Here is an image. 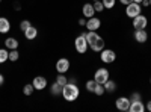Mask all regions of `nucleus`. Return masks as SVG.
<instances>
[{"mask_svg":"<svg viewBox=\"0 0 151 112\" xmlns=\"http://www.w3.org/2000/svg\"><path fill=\"white\" fill-rule=\"evenodd\" d=\"M130 103H132V102H130L129 97H118L116 102H115V106H116V109L121 111V112H127L129 108H130Z\"/></svg>","mask_w":151,"mask_h":112,"instance_id":"6","label":"nucleus"},{"mask_svg":"<svg viewBox=\"0 0 151 112\" xmlns=\"http://www.w3.org/2000/svg\"><path fill=\"white\" fill-rule=\"evenodd\" d=\"M68 70H70V61H68L67 58H60V59H58V62H56V71L65 74Z\"/></svg>","mask_w":151,"mask_h":112,"instance_id":"11","label":"nucleus"},{"mask_svg":"<svg viewBox=\"0 0 151 112\" xmlns=\"http://www.w3.org/2000/svg\"><path fill=\"white\" fill-rule=\"evenodd\" d=\"M119 2H121V5H125V6H127V5H130V3L133 2V0H119Z\"/></svg>","mask_w":151,"mask_h":112,"instance_id":"33","label":"nucleus"},{"mask_svg":"<svg viewBox=\"0 0 151 112\" xmlns=\"http://www.w3.org/2000/svg\"><path fill=\"white\" fill-rule=\"evenodd\" d=\"M129 98H130V102H134V100H142V95H141V92H133Z\"/></svg>","mask_w":151,"mask_h":112,"instance_id":"30","label":"nucleus"},{"mask_svg":"<svg viewBox=\"0 0 151 112\" xmlns=\"http://www.w3.org/2000/svg\"><path fill=\"white\" fill-rule=\"evenodd\" d=\"M142 5H144V6H150V2H148V0H144Z\"/></svg>","mask_w":151,"mask_h":112,"instance_id":"37","label":"nucleus"},{"mask_svg":"<svg viewBox=\"0 0 151 112\" xmlns=\"http://www.w3.org/2000/svg\"><path fill=\"white\" fill-rule=\"evenodd\" d=\"M9 61V50L8 48H0V64H5Z\"/></svg>","mask_w":151,"mask_h":112,"instance_id":"21","label":"nucleus"},{"mask_svg":"<svg viewBox=\"0 0 151 112\" xmlns=\"http://www.w3.org/2000/svg\"><path fill=\"white\" fill-rule=\"evenodd\" d=\"M104 47H106V41L101 38V36H100V38H98L97 41H94V43L89 46V48H91L92 52H95V53H100Z\"/></svg>","mask_w":151,"mask_h":112,"instance_id":"14","label":"nucleus"},{"mask_svg":"<svg viewBox=\"0 0 151 112\" xmlns=\"http://www.w3.org/2000/svg\"><path fill=\"white\" fill-rule=\"evenodd\" d=\"M82 14H83V17H85L86 20L91 18V17H94V15H95L94 5H92V3H85V5L82 6Z\"/></svg>","mask_w":151,"mask_h":112,"instance_id":"12","label":"nucleus"},{"mask_svg":"<svg viewBox=\"0 0 151 112\" xmlns=\"http://www.w3.org/2000/svg\"><path fill=\"white\" fill-rule=\"evenodd\" d=\"M104 92H106L104 85H103V83H97V85H95V90H94V94H95V95H98V97H101Z\"/></svg>","mask_w":151,"mask_h":112,"instance_id":"24","label":"nucleus"},{"mask_svg":"<svg viewBox=\"0 0 151 112\" xmlns=\"http://www.w3.org/2000/svg\"><path fill=\"white\" fill-rule=\"evenodd\" d=\"M100 59H101L103 64H113V62L116 61V53L112 50V48H103L101 52H100Z\"/></svg>","mask_w":151,"mask_h":112,"instance_id":"3","label":"nucleus"},{"mask_svg":"<svg viewBox=\"0 0 151 112\" xmlns=\"http://www.w3.org/2000/svg\"><path fill=\"white\" fill-rule=\"evenodd\" d=\"M88 30H98L100 27H101V20H100L98 17H91L86 20V26H85Z\"/></svg>","mask_w":151,"mask_h":112,"instance_id":"9","label":"nucleus"},{"mask_svg":"<svg viewBox=\"0 0 151 112\" xmlns=\"http://www.w3.org/2000/svg\"><path fill=\"white\" fill-rule=\"evenodd\" d=\"M18 59H20L18 48H17V50H9V61H11V62H17Z\"/></svg>","mask_w":151,"mask_h":112,"instance_id":"26","label":"nucleus"},{"mask_svg":"<svg viewBox=\"0 0 151 112\" xmlns=\"http://www.w3.org/2000/svg\"><path fill=\"white\" fill-rule=\"evenodd\" d=\"M74 47H76V52H77L79 55H83V53L88 52V47H89V44H88V41H86V38H85V33H80L77 38H76Z\"/></svg>","mask_w":151,"mask_h":112,"instance_id":"2","label":"nucleus"},{"mask_svg":"<svg viewBox=\"0 0 151 112\" xmlns=\"http://www.w3.org/2000/svg\"><path fill=\"white\" fill-rule=\"evenodd\" d=\"M50 94L52 95H62V86L56 80L52 83V86H50Z\"/></svg>","mask_w":151,"mask_h":112,"instance_id":"20","label":"nucleus"},{"mask_svg":"<svg viewBox=\"0 0 151 112\" xmlns=\"http://www.w3.org/2000/svg\"><path fill=\"white\" fill-rule=\"evenodd\" d=\"M92 5H94V9H95V12H103V11L106 9L101 0H97V2H94Z\"/></svg>","mask_w":151,"mask_h":112,"instance_id":"27","label":"nucleus"},{"mask_svg":"<svg viewBox=\"0 0 151 112\" xmlns=\"http://www.w3.org/2000/svg\"><path fill=\"white\" fill-rule=\"evenodd\" d=\"M11 30V21L6 17H0V33H8Z\"/></svg>","mask_w":151,"mask_h":112,"instance_id":"17","label":"nucleus"},{"mask_svg":"<svg viewBox=\"0 0 151 112\" xmlns=\"http://www.w3.org/2000/svg\"><path fill=\"white\" fill-rule=\"evenodd\" d=\"M18 40L14 38V36H9V38L5 40V47L8 48V50H17L18 48Z\"/></svg>","mask_w":151,"mask_h":112,"instance_id":"16","label":"nucleus"},{"mask_svg":"<svg viewBox=\"0 0 151 112\" xmlns=\"http://www.w3.org/2000/svg\"><path fill=\"white\" fill-rule=\"evenodd\" d=\"M56 82H58L60 86H64V85H67V83H68V77L65 76L64 73H59L58 76H56Z\"/></svg>","mask_w":151,"mask_h":112,"instance_id":"23","label":"nucleus"},{"mask_svg":"<svg viewBox=\"0 0 151 112\" xmlns=\"http://www.w3.org/2000/svg\"><path fill=\"white\" fill-rule=\"evenodd\" d=\"M107 79H110V74H109V70L107 68H98V70H95V73H94V80L97 82V83H104Z\"/></svg>","mask_w":151,"mask_h":112,"instance_id":"5","label":"nucleus"},{"mask_svg":"<svg viewBox=\"0 0 151 112\" xmlns=\"http://www.w3.org/2000/svg\"><path fill=\"white\" fill-rule=\"evenodd\" d=\"M0 3H2V0H0Z\"/></svg>","mask_w":151,"mask_h":112,"instance_id":"42","label":"nucleus"},{"mask_svg":"<svg viewBox=\"0 0 151 112\" xmlns=\"http://www.w3.org/2000/svg\"><path fill=\"white\" fill-rule=\"evenodd\" d=\"M139 14H142V6L141 3H136V2H132L130 5L125 6V15L129 18H134Z\"/></svg>","mask_w":151,"mask_h":112,"instance_id":"4","label":"nucleus"},{"mask_svg":"<svg viewBox=\"0 0 151 112\" xmlns=\"http://www.w3.org/2000/svg\"><path fill=\"white\" fill-rule=\"evenodd\" d=\"M80 95V90L77 83H67L62 86V97H64V100L67 102H76Z\"/></svg>","mask_w":151,"mask_h":112,"instance_id":"1","label":"nucleus"},{"mask_svg":"<svg viewBox=\"0 0 151 112\" xmlns=\"http://www.w3.org/2000/svg\"><path fill=\"white\" fill-rule=\"evenodd\" d=\"M23 33H24V38H26L27 41H33L36 36H38V29L35 26H30V27H27L26 30H24Z\"/></svg>","mask_w":151,"mask_h":112,"instance_id":"15","label":"nucleus"},{"mask_svg":"<svg viewBox=\"0 0 151 112\" xmlns=\"http://www.w3.org/2000/svg\"><path fill=\"white\" fill-rule=\"evenodd\" d=\"M3 83H5V77H3V74L0 73V86H2Z\"/></svg>","mask_w":151,"mask_h":112,"instance_id":"36","label":"nucleus"},{"mask_svg":"<svg viewBox=\"0 0 151 112\" xmlns=\"http://www.w3.org/2000/svg\"><path fill=\"white\" fill-rule=\"evenodd\" d=\"M33 91H35L33 83H26V85L23 86V94H24V95H32Z\"/></svg>","mask_w":151,"mask_h":112,"instance_id":"22","label":"nucleus"},{"mask_svg":"<svg viewBox=\"0 0 151 112\" xmlns=\"http://www.w3.org/2000/svg\"><path fill=\"white\" fill-rule=\"evenodd\" d=\"M30 26H32V23H30L29 20H23V21L20 23V29H21L23 32H24V30H26L27 27H30Z\"/></svg>","mask_w":151,"mask_h":112,"instance_id":"29","label":"nucleus"},{"mask_svg":"<svg viewBox=\"0 0 151 112\" xmlns=\"http://www.w3.org/2000/svg\"><path fill=\"white\" fill-rule=\"evenodd\" d=\"M92 2H97V0H92Z\"/></svg>","mask_w":151,"mask_h":112,"instance_id":"40","label":"nucleus"},{"mask_svg":"<svg viewBox=\"0 0 151 112\" xmlns=\"http://www.w3.org/2000/svg\"><path fill=\"white\" fill-rule=\"evenodd\" d=\"M145 109H147V111H148V112H151V100H150V102H147V103H145Z\"/></svg>","mask_w":151,"mask_h":112,"instance_id":"35","label":"nucleus"},{"mask_svg":"<svg viewBox=\"0 0 151 112\" xmlns=\"http://www.w3.org/2000/svg\"><path fill=\"white\" fill-rule=\"evenodd\" d=\"M101 2H103L106 9H112V8H115V5H116V0H101Z\"/></svg>","mask_w":151,"mask_h":112,"instance_id":"28","label":"nucleus"},{"mask_svg":"<svg viewBox=\"0 0 151 112\" xmlns=\"http://www.w3.org/2000/svg\"><path fill=\"white\" fill-rule=\"evenodd\" d=\"M68 82H70V83H77V77H76V76L68 77Z\"/></svg>","mask_w":151,"mask_h":112,"instance_id":"32","label":"nucleus"},{"mask_svg":"<svg viewBox=\"0 0 151 112\" xmlns=\"http://www.w3.org/2000/svg\"><path fill=\"white\" fill-rule=\"evenodd\" d=\"M85 38H86L88 44L91 46L94 41H97V40L100 38V35L97 33V30H88V32H85Z\"/></svg>","mask_w":151,"mask_h":112,"instance_id":"18","label":"nucleus"},{"mask_svg":"<svg viewBox=\"0 0 151 112\" xmlns=\"http://www.w3.org/2000/svg\"><path fill=\"white\" fill-rule=\"evenodd\" d=\"M14 9H15V11H21V5H20L18 2H15V3H14Z\"/></svg>","mask_w":151,"mask_h":112,"instance_id":"34","label":"nucleus"},{"mask_svg":"<svg viewBox=\"0 0 151 112\" xmlns=\"http://www.w3.org/2000/svg\"><path fill=\"white\" fill-rule=\"evenodd\" d=\"M133 2H136V3H142L144 0H133Z\"/></svg>","mask_w":151,"mask_h":112,"instance_id":"38","label":"nucleus"},{"mask_svg":"<svg viewBox=\"0 0 151 112\" xmlns=\"http://www.w3.org/2000/svg\"><path fill=\"white\" fill-rule=\"evenodd\" d=\"M145 103L142 100H134L130 103V108H129V112H145Z\"/></svg>","mask_w":151,"mask_h":112,"instance_id":"13","label":"nucleus"},{"mask_svg":"<svg viewBox=\"0 0 151 112\" xmlns=\"http://www.w3.org/2000/svg\"><path fill=\"white\" fill-rule=\"evenodd\" d=\"M132 20H133V27L134 29H145L148 26V18L142 14H139L137 17H134Z\"/></svg>","mask_w":151,"mask_h":112,"instance_id":"7","label":"nucleus"},{"mask_svg":"<svg viewBox=\"0 0 151 112\" xmlns=\"http://www.w3.org/2000/svg\"><path fill=\"white\" fill-rule=\"evenodd\" d=\"M95 85H97V82H95L94 79H91V80H88V82L85 83V88H86V91H88V92H94Z\"/></svg>","mask_w":151,"mask_h":112,"instance_id":"25","label":"nucleus"},{"mask_svg":"<svg viewBox=\"0 0 151 112\" xmlns=\"http://www.w3.org/2000/svg\"><path fill=\"white\" fill-rule=\"evenodd\" d=\"M148 2H150V6H151V0H148Z\"/></svg>","mask_w":151,"mask_h":112,"instance_id":"39","label":"nucleus"},{"mask_svg":"<svg viewBox=\"0 0 151 112\" xmlns=\"http://www.w3.org/2000/svg\"><path fill=\"white\" fill-rule=\"evenodd\" d=\"M32 83H33V86H35V91H42V90L47 88V85H48V82H47V79H45L44 76H36V77H33Z\"/></svg>","mask_w":151,"mask_h":112,"instance_id":"8","label":"nucleus"},{"mask_svg":"<svg viewBox=\"0 0 151 112\" xmlns=\"http://www.w3.org/2000/svg\"><path fill=\"white\" fill-rule=\"evenodd\" d=\"M103 85H104L106 92H110V94H112V92H115V91H116V88H118L116 82H115V80H112V79H107Z\"/></svg>","mask_w":151,"mask_h":112,"instance_id":"19","label":"nucleus"},{"mask_svg":"<svg viewBox=\"0 0 151 112\" xmlns=\"http://www.w3.org/2000/svg\"><path fill=\"white\" fill-rule=\"evenodd\" d=\"M79 26H82V27L86 26V18H85V17H83V18H79Z\"/></svg>","mask_w":151,"mask_h":112,"instance_id":"31","label":"nucleus"},{"mask_svg":"<svg viewBox=\"0 0 151 112\" xmlns=\"http://www.w3.org/2000/svg\"><path fill=\"white\" fill-rule=\"evenodd\" d=\"M133 38L136 43H139V44H144L148 41V33L145 29H136L134 33H133Z\"/></svg>","mask_w":151,"mask_h":112,"instance_id":"10","label":"nucleus"},{"mask_svg":"<svg viewBox=\"0 0 151 112\" xmlns=\"http://www.w3.org/2000/svg\"><path fill=\"white\" fill-rule=\"evenodd\" d=\"M150 83H151V79H150Z\"/></svg>","mask_w":151,"mask_h":112,"instance_id":"41","label":"nucleus"}]
</instances>
